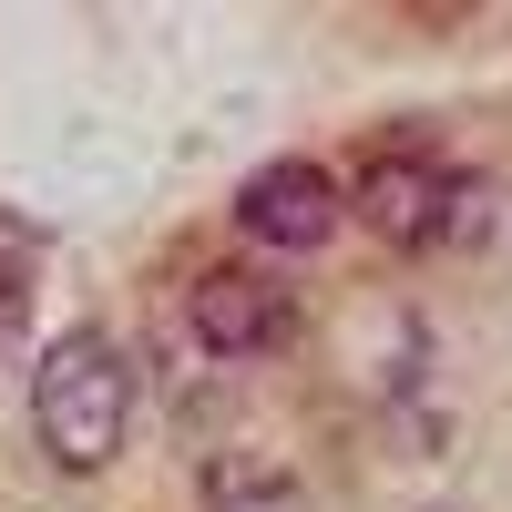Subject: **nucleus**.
Instances as JSON below:
<instances>
[{"label":"nucleus","mask_w":512,"mask_h":512,"mask_svg":"<svg viewBox=\"0 0 512 512\" xmlns=\"http://www.w3.org/2000/svg\"><path fill=\"white\" fill-rule=\"evenodd\" d=\"M31 431L62 472H103V461L134 441V359L113 349L103 328H72L41 349V379H31Z\"/></svg>","instance_id":"1"},{"label":"nucleus","mask_w":512,"mask_h":512,"mask_svg":"<svg viewBox=\"0 0 512 512\" xmlns=\"http://www.w3.org/2000/svg\"><path fill=\"white\" fill-rule=\"evenodd\" d=\"M349 205L369 216V236L400 246V256H431V246L441 256H472L502 226V195L472 175V164H431V154H379Z\"/></svg>","instance_id":"2"},{"label":"nucleus","mask_w":512,"mask_h":512,"mask_svg":"<svg viewBox=\"0 0 512 512\" xmlns=\"http://www.w3.org/2000/svg\"><path fill=\"white\" fill-rule=\"evenodd\" d=\"M185 338L205 359H267L297 338V297L256 267V256H226V267H205L185 287Z\"/></svg>","instance_id":"3"},{"label":"nucleus","mask_w":512,"mask_h":512,"mask_svg":"<svg viewBox=\"0 0 512 512\" xmlns=\"http://www.w3.org/2000/svg\"><path fill=\"white\" fill-rule=\"evenodd\" d=\"M338 216H349V195H338V175L308 164V154H277V164H256L236 185V226L267 256H318L338 236Z\"/></svg>","instance_id":"4"},{"label":"nucleus","mask_w":512,"mask_h":512,"mask_svg":"<svg viewBox=\"0 0 512 512\" xmlns=\"http://www.w3.org/2000/svg\"><path fill=\"white\" fill-rule=\"evenodd\" d=\"M216 512H297V482L287 472H246V461H216Z\"/></svg>","instance_id":"5"},{"label":"nucleus","mask_w":512,"mask_h":512,"mask_svg":"<svg viewBox=\"0 0 512 512\" xmlns=\"http://www.w3.org/2000/svg\"><path fill=\"white\" fill-rule=\"evenodd\" d=\"M21 318H31V256H21V246H0V338H11Z\"/></svg>","instance_id":"6"}]
</instances>
